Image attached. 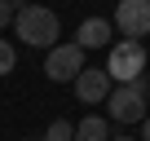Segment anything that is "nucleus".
<instances>
[{
	"mask_svg": "<svg viewBox=\"0 0 150 141\" xmlns=\"http://www.w3.org/2000/svg\"><path fill=\"white\" fill-rule=\"evenodd\" d=\"M27 141H44V137H27Z\"/></svg>",
	"mask_w": 150,
	"mask_h": 141,
	"instance_id": "nucleus-15",
	"label": "nucleus"
},
{
	"mask_svg": "<svg viewBox=\"0 0 150 141\" xmlns=\"http://www.w3.org/2000/svg\"><path fill=\"white\" fill-rule=\"evenodd\" d=\"M44 141H75V123L71 119H53L44 128Z\"/></svg>",
	"mask_w": 150,
	"mask_h": 141,
	"instance_id": "nucleus-9",
	"label": "nucleus"
},
{
	"mask_svg": "<svg viewBox=\"0 0 150 141\" xmlns=\"http://www.w3.org/2000/svg\"><path fill=\"white\" fill-rule=\"evenodd\" d=\"M146 102H150V84H146V75L132 80V84H115L110 97H106L115 123H141V119H146Z\"/></svg>",
	"mask_w": 150,
	"mask_h": 141,
	"instance_id": "nucleus-2",
	"label": "nucleus"
},
{
	"mask_svg": "<svg viewBox=\"0 0 150 141\" xmlns=\"http://www.w3.org/2000/svg\"><path fill=\"white\" fill-rule=\"evenodd\" d=\"M110 141H137V137H128V132H119V137H110Z\"/></svg>",
	"mask_w": 150,
	"mask_h": 141,
	"instance_id": "nucleus-14",
	"label": "nucleus"
},
{
	"mask_svg": "<svg viewBox=\"0 0 150 141\" xmlns=\"http://www.w3.org/2000/svg\"><path fill=\"white\" fill-rule=\"evenodd\" d=\"M115 31L124 40L150 35V0H119L115 5Z\"/></svg>",
	"mask_w": 150,
	"mask_h": 141,
	"instance_id": "nucleus-5",
	"label": "nucleus"
},
{
	"mask_svg": "<svg viewBox=\"0 0 150 141\" xmlns=\"http://www.w3.org/2000/svg\"><path fill=\"white\" fill-rule=\"evenodd\" d=\"M137 141H150V115L141 119V137H137Z\"/></svg>",
	"mask_w": 150,
	"mask_h": 141,
	"instance_id": "nucleus-12",
	"label": "nucleus"
},
{
	"mask_svg": "<svg viewBox=\"0 0 150 141\" xmlns=\"http://www.w3.org/2000/svg\"><path fill=\"white\" fill-rule=\"evenodd\" d=\"M13 66H18V53H13V44H9L5 35H0V80H5Z\"/></svg>",
	"mask_w": 150,
	"mask_h": 141,
	"instance_id": "nucleus-10",
	"label": "nucleus"
},
{
	"mask_svg": "<svg viewBox=\"0 0 150 141\" xmlns=\"http://www.w3.org/2000/svg\"><path fill=\"white\" fill-rule=\"evenodd\" d=\"M13 18H18V9L9 5V0H0V31H5V27H13Z\"/></svg>",
	"mask_w": 150,
	"mask_h": 141,
	"instance_id": "nucleus-11",
	"label": "nucleus"
},
{
	"mask_svg": "<svg viewBox=\"0 0 150 141\" xmlns=\"http://www.w3.org/2000/svg\"><path fill=\"white\" fill-rule=\"evenodd\" d=\"M75 141H110V123L102 115H84L75 123Z\"/></svg>",
	"mask_w": 150,
	"mask_h": 141,
	"instance_id": "nucleus-8",
	"label": "nucleus"
},
{
	"mask_svg": "<svg viewBox=\"0 0 150 141\" xmlns=\"http://www.w3.org/2000/svg\"><path fill=\"white\" fill-rule=\"evenodd\" d=\"M9 5H13V9H27V5H31V0H9Z\"/></svg>",
	"mask_w": 150,
	"mask_h": 141,
	"instance_id": "nucleus-13",
	"label": "nucleus"
},
{
	"mask_svg": "<svg viewBox=\"0 0 150 141\" xmlns=\"http://www.w3.org/2000/svg\"><path fill=\"white\" fill-rule=\"evenodd\" d=\"M13 35L22 44H31V49H53L57 35H62V22H57L53 9H44V5L31 0V5L18 9V18H13Z\"/></svg>",
	"mask_w": 150,
	"mask_h": 141,
	"instance_id": "nucleus-1",
	"label": "nucleus"
},
{
	"mask_svg": "<svg viewBox=\"0 0 150 141\" xmlns=\"http://www.w3.org/2000/svg\"><path fill=\"white\" fill-rule=\"evenodd\" d=\"M106 75L115 84H132L146 75V44L141 40H115L110 57H106Z\"/></svg>",
	"mask_w": 150,
	"mask_h": 141,
	"instance_id": "nucleus-3",
	"label": "nucleus"
},
{
	"mask_svg": "<svg viewBox=\"0 0 150 141\" xmlns=\"http://www.w3.org/2000/svg\"><path fill=\"white\" fill-rule=\"evenodd\" d=\"M75 97H80L84 106H106V97H110L106 66H84L80 75H75Z\"/></svg>",
	"mask_w": 150,
	"mask_h": 141,
	"instance_id": "nucleus-6",
	"label": "nucleus"
},
{
	"mask_svg": "<svg viewBox=\"0 0 150 141\" xmlns=\"http://www.w3.org/2000/svg\"><path fill=\"white\" fill-rule=\"evenodd\" d=\"M84 70V49L80 44H53L44 57V75L53 84H75V75Z\"/></svg>",
	"mask_w": 150,
	"mask_h": 141,
	"instance_id": "nucleus-4",
	"label": "nucleus"
},
{
	"mask_svg": "<svg viewBox=\"0 0 150 141\" xmlns=\"http://www.w3.org/2000/svg\"><path fill=\"white\" fill-rule=\"evenodd\" d=\"M75 44H80L84 53L88 49H110V22L106 18H84L80 31H75Z\"/></svg>",
	"mask_w": 150,
	"mask_h": 141,
	"instance_id": "nucleus-7",
	"label": "nucleus"
}]
</instances>
